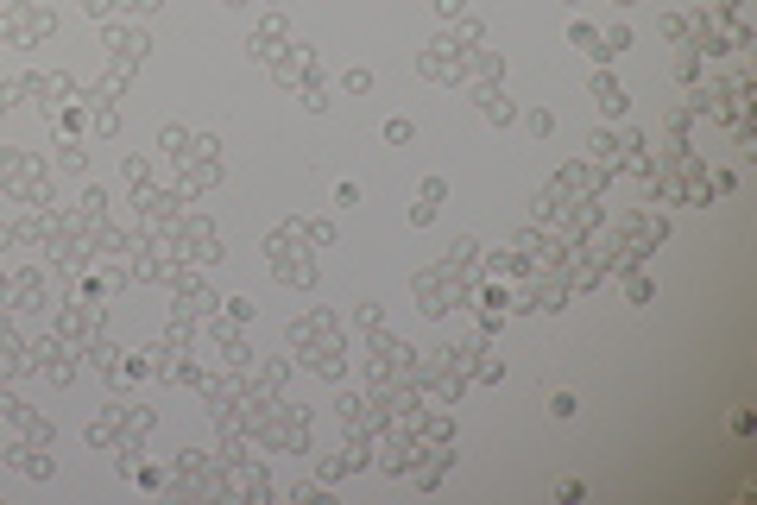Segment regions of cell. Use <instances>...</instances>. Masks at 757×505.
I'll return each instance as SVG.
<instances>
[{
  "label": "cell",
  "mask_w": 757,
  "mask_h": 505,
  "mask_svg": "<svg viewBox=\"0 0 757 505\" xmlns=\"http://www.w3.org/2000/svg\"><path fill=\"white\" fill-rule=\"evenodd\" d=\"M587 152H593V158H612V152H619V139H612V133H593V145H587Z\"/></svg>",
  "instance_id": "obj_4"
},
{
  "label": "cell",
  "mask_w": 757,
  "mask_h": 505,
  "mask_svg": "<svg viewBox=\"0 0 757 505\" xmlns=\"http://www.w3.org/2000/svg\"><path fill=\"white\" fill-rule=\"evenodd\" d=\"M531 133H536V139L555 133V114H549V108H536V114H531Z\"/></svg>",
  "instance_id": "obj_3"
},
{
  "label": "cell",
  "mask_w": 757,
  "mask_h": 505,
  "mask_svg": "<svg viewBox=\"0 0 757 505\" xmlns=\"http://www.w3.org/2000/svg\"><path fill=\"white\" fill-rule=\"evenodd\" d=\"M385 139H392V145H410V139H417V127H410L404 114H392V120H385Z\"/></svg>",
  "instance_id": "obj_2"
},
{
  "label": "cell",
  "mask_w": 757,
  "mask_h": 505,
  "mask_svg": "<svg viewBox=\"0 0 757 505\" xmlns=\"http://www.w3.org/2000/svg\"><path fill=\"white\" fill-rule=\"evenodd\" d=\"M593 101H600V114H625V89L612 76H593Z\"/></svg>",
  "instance_id": "obj_1"
},
{
  "label": "cell",
  "mask_w": 757,
  "mask_h": 505,
  "mask_svg": "<svg viewBox=\"0 0 757 505\" xmlns=\"http://www.w3.org/2000/svg\"><path fill=\"white\" fill-rule=\"evenodd\" d=\"M612 6H637V0H612Z\"/></svg>",
  "instance_id": "obj_5"
}]
</instances>
